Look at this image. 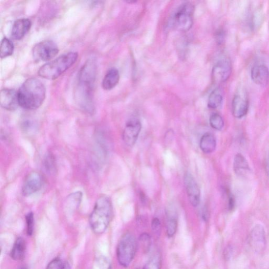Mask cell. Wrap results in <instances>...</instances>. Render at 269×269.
Listing matches in <instances>:
<instances>
[{
  "label": "cell",
  "mask_w": 269,
  "mask_h": 269,
  "mask_svg": "<svg viewBox=\"0 0 269 269\" xmlns=\"http://www.w3.org/2000/svg\"><path fill=\"white\" fill-rule=\"evenodd\" d=\"M97 66L96 60H88L79 72L76 98L80 107L89 113L94 110L93 90L96 80Z\"/></svg>",
  "instance_id": "obj_1"
},
{
  "label": "cell",
  "mask_w": 269,
  "mask_h": 269,
  "mask_svg": "<svg viewBox=\"0 0 269 269\" xmlns=\"http://www.w3.org/2000/svg\"><path fill=\"white\" fill-rule=\"evenodd\" d=\"M19 106L27 110L39 108L46 98L44 84L36 78L27 79L18 91Z\"/></svg>",
  "instance_id": "obj_2"
},
{
  "label": "cell",
  "mask_w": 269,
  "mask_h": 269,
  "mask_svg": "<svg viewBox=\"0 0 269 269\" xmlns=\"http://www.w3.org/2000/svg\"><path fill=\"white\" fill-rule=\"evenodd\" d=\"M112 216L111 201L106 196H100L89 216V222L93 231L97 234L104 233L109 225Z\"/></svg>",
  "instance_id": "obj_3"
},
{
  "label": "cell",
  "mask_w": 269,
  "mask_h": 269,
  "mask_svg": "<svg viewBox=\"0 0 269 269\" xmlns=\"http://www.w3.org/2000/svg\"><path fill=\"white\" fill-rule=\"evenodd\" d=\"M78 54L71 52L60 55L42 66L38 71L39 76L49 80H54L72 67L77 61Z\"/></svg>",
  "instance_id": "obj_4"
},
{
  "label": "cell",
  "mask_w": 269,
  "mask_h": 269,
  "mask_svg": "<svg viewBox=\"0 0 269 269\" xmlns=\"http://www.w3.org/2000/svg\"><path fill=\"white\" fill-rule=\"evenodd\" d=\"M137 249V242L135 236L131 233L124 234L121 238L117 248V258L119 263L128 267L133 260Z\"/></svg>",
  "instance_id": "obj_5"
},
{
  "label": "cell",
  "mask_w": 269,
  "mask_h": 269,
  "mask_svg": "<svg viewBox=\"0 0 269 269\" xmlns=\"http://www.w3.org/2000/svg\"><path fill=\"white\" fill-rule=\"evenodd\" d=\"M194 10L195 7L191 3L182 4L173 15L172 26L182 32L189 31L193 24Z\"/></svg>",
  "instance_id": "obj_6"
},
{
  "label": "cell",
  "mask_w": 269,
  "mask_h": 269,
  "mask_svg": "<svg viewBox=\"0 0 269 269\" xmlns=\"http://www.w3.org/2000/svg\"><path fill=\"white\" fill-rule=\"evenodd\" d=\"M59 52L57 44L51 40H44L37 43L33 50V56L36 61H49L55 57Z\"/></svg>",
  "instance_id": "obj_7"
},
{
  "label": "cell",
  "mask_w": 269,
  "mask_h": 269,
  "mask_svg": "<svg viewBox=\"0 0 269 269\" xmlns=\"http://www.w3.org/2000/svg\"><path fill=\"white\" fill-rule=\"evenodd\" d=\"M43 186V178L37 171L30 172L26 177L22 188L24 196L28 197L40 191Z\"/></svg>",
  "instance_id": "obj_8"
},
{
  "label": "cell",
  "mask_w": 269,
  "mask_h": 269,
  "mask_svg": "<svg viewBox=\"0 0 269 269\" xmlns=\"http://www.w3.org/2000/svg\"><path fill=\"white\" fill-rule=\"evenodd\" d=\"M232 71L230 62L227 59L219 61L212 70V77L216 83H222L229 78Z\"/></svg>",
  "instance_id": "obj_9"
},
{
  "label": "cell",
  "mask_w": 269,
  "mask_h": 269,
  "mask_svg": "<svg viewBox=\"0 0 269 269\" xmlns=\"http://www.w3.org/2000/svg\"><path fill=\"white\" fill-rule=\"evenodd\" d=\"M141 129L140 122L136 118L130 119L125 126L123 139L125 143L132 147L135 145Z\"/></svg>",
  "instance_id": "obj_10"
},
{
  "label": "cell",
  "mask_w": 269,
  "mask_h": 269,
  "mask_svg": "<svg viewBox=\"0 0 269 269\" xmlns=\"http://www.w3.org/2000/svg\"><path fill=\"white\" fill-rule=\"evenodd\" d=\"M184 184L190 203L193 206L197 207L200 201V191L191 173L189 172L185 173Z\"/></svg>",
  "instance_id": "obj_11"
},
{
  "label": "cell",
  "mask_w": 269,
  "mask_h": 269,
  "mask_svg": "<svg viewBox=\"0 0 269 269\" xmlns=\"http://www.w3.org/2000/svg\"><path fill=\"white\" fill-rule=\"evenodd\" d=\"M250 245L256 252H263L266 246V235L264 227L260 224L256 225L252 229L250 235Z\"/></svg>",
  "instance_id": "obj_12"
},
{
  "label": "cell",
  "mask_w": 269,
  "mask_h": 269,
  "mask_svg": "<svg viewBox=\"0 0 269 269\" xmlns=\"http://www.w3.org/2000/svg\"><path fill=\"white\" fill-rule=\"evenodd\" d=\"M0 104L3 108L10 111L17 109L19 106L18 92L13 89H3L0 92Z\"/></svg>",
  "instance_id": "obj_13"
},
{
  "label": "cell",
  "mask_w": 269,
  "mask_h": 269,
  "mask_svg": "<svg viewBox=\"0 0 269 269\" xmlns=\"http://www.w3.org/2000/svg\"><path fill=\"white\" fill-rule=\"evenodd\" d=\"M31 26L32 22L28 19H20L15 21L12 28V37L15 40H21L28 33Z\"/></svg>",
  "instance_id": "obj_14"
},
{
  "label": "cell",
  "mask_w": 269,
  "mask_h": 269,
  "mask_svg": "<svg viewBox=\"0 0 269 269\" xmlns=\"http://www.w3.org/2000/svg\"><path fill=\"white\" fill-rule=\"evenodd\" d=\"M252 80L260 86L266 85L269 81V71L264 65H257L252 69Z\"/></svg>",
  "instance_id": "obj_15"
},
{
  "label": "cell",
  "mask_w": 269,
  "mask_h": 269,
  "mask_svg": "<svg viewBox=\"0 0 269 269\" xmlns=\"http://www.w3.org/2000/svg\"><path fill=\"white\" fill-rule=\"evenodd\" d=\"M248 102L240 95H236L232 102V113L233 116L242 118L248 113Z\"/></svg>",
  "instance_id": "obj_16"
},
{
  "label": "cell",
  "mask_w": 269,
  "mask_h": 269,
  "mask_svg": "<svg viewBox=\"0 0 269 269\" xmlns=\"http://www.w3.org/2000/svg\"><path fill=\"white\" fill-rule=\"evenodd\" d=\"M120 75L118 70L115 68L110 69L105 75L102 87L104 89L109 91L113 89L118 83Z\"/></svg>",
  "instance_id": "obj_17"
},
{
  "label": "cell",
  "mask_w": 269,
  "mask_h": 269,
  "mask_svg": "<svg viewBox=\"0 0 269 269\" xmlns=\"http://www.w3.org/2000/svg\"><path fill=\"white\" fill-rule=\"evenodd\" d=\"M233 168L237 175L241 176H246L250 170L248 161L241 154L235 155L234 159Z\"/></svg>",
  "instance_id": "obj_18"
},
{
  "label": "cell",
  "mask_w": 269,
  "mask_h": 269,
  "mask_svg": "<svg viewBox=\"0 0 269 269\" xmlns=\"http://www.w3.org/2000/svg\"><path fill=\"white\" fill-rule=\"evenodd\" d=\"M199 146L204 153L211 154L214 152L217 146L215 136L211 133L204 134L200 139Z\"/></svg>",
  "instance_id": "obj_19"
},
{
  "label": "cell",
  "mask_w": 269,
  "mask_h": 269,
  "mask_svg": "<svg viewBox=\"0 0 269 269\" xmlns=\"http://www.w3.org/2000/svg\"><path fill=\"white\" fill-rule=\"evenodd\" d=\"M26 243L22 238L16 240L11 251V257L15 261L22 260L25 254Z\"/></svg>",
  "instance_id": "obj_20"
},
{
  "label": "cell",
  "mask_w": 269,
  "mask_h": 269,
  "mask_svg": "<svg viewBox=\"0 0 269 269\" xmlns=\"http://www.w3.org/2000/svg\"><path fill=\"white\" fill-rule=\"evenodd\" d=\"M224 100L223 90L217 88L211 94L208 102V106L212 109H216L222 104Z\"/></svg>",
  "instance_id": "obj_21"
},
{
  "label": "cell",
  "mask_w": 269,
  "mask_h": 269,
  "mask_svg": "<svg viewBox=\"0 0 269 269\" xmlns=\"http://www.w3.org/2000/svg\"><path fill=\"white\" fill-rule=\"evenodd\" d=\"M14 46L13 42L9 39L4 38L0 46V55L2 58L10 56L13 53Z\"/></svg>",
  "instance_id": "obj_22"
},
{
  "label": "cell",
  "mask_w": 269,
  "mask_h": 269,
  "mask_svg": "<svg viewBox=\"0 0 269 269\" xmlns=\"http://www.w3.org/2000/svg\"><path fill=\"white\" fill-rule=\"evenodd\" d=\"M177 219L175 214L169 213L167 221V234L169 237L175 234L177 229Z\"/></svg>",
  "instance_id": "obj_23"
},
{
  "label": "cell",
  "mask_w": 269,
  "mask_h": 269,
  "mask_svg": "<svg viewBox=\"0 0 269 269\" xmlns=\"http://www.w3.org/2000/svg\"><path fill=\"white\" fill-rule=\"evenodd\" d=\"M210 122L212 127L216 130L221 131L224 128V119L219 114H212L210 117Z\"/></svg>",
  "instance_id": "obj_24"
},
{
  "label": "cell",
  "mask_w": 269,
  "mask_h": 269,
  "mask_svg": "<svg viewBox=\"0 0 269 269\" xmlns=\"http://www.w3.org/2000/svg\"><path fill=\"white\" fill-rule=\"evenodd\" d=\"M161 258L159 254L153 255L144 267V269H161Z\"/></svg>",
  "instance_id": "obj_25"
},
{
  "label": "cell",
  "mask_w": 269,
  "mask_h": 269,
  "mask_svg": "<svg viewBox=\"0 0 269 269\" xmlns=\"http://www.w3.org/2000/svg\"><path fill=\"white\" fill-rule=\"evenodd\" d=\"M26 232L28 235H31L34 232L35 226V217L33 213H28L25 217Z\"/></svg>",
  "instance_id": "obj_26"
},
{
  "label": "cell",
  "mask_w": 269,
  "mask_h": 269,
  "mask_svg": "<svg viewBox=\"0 0 269 269\" xmlns=\"http://www.w3.org/2000/svg\"><path fill=\"white\" fill-rule=\"evenodd\" d=\"M65 263H63L59 258H56L52 260L46 269H63Z\"/></svg>",
  "instance_id": "obj_27"
},
{
  "label": "cell",
  "mask_w": 269,
  "mask_h": 269,
  "mask_svg": "<svg viewBox=\"0 0 269 269\" xmlns=\"http://www.w3.org/2000/svg\"><path fill=\"white\" fill-rule=\"evenodd\" d=\"M140 242L145 250L150 247L151 238L150 236L147 233H144L140 235Z\"/></svg>",
  "instance_id": "obj_28"
},
{
  "label": "cell",
  "mask_w": 269,
  "mask_h": 269,
  "mask_svg": "<svg viewBox=\"0 0 269 269\" xmlns=\"http://www.w3.org/2000/svg\"><path fill=\"white\" fill-rule=\"evenodd\" d=\"M98 261L101 269H111V263L106 257H102Z\"/></svg>",
  "instance_id": "obj_29"
},
{
  "label": "cell",
  "mask_w": 269,
  "mask_h": 269,
  "mask_svg": "<svg viewBox=\"0 0 269 269\" xmlns=\"http://www.w3.org/2000/svg\"><path fill=\"white\" fill-rule=\"evenodd\" d=\"M225 39V33L224 29H219L216 34V40L218 45L222 44Z\"/></svg>",
  "instance_id": "obj_30"
},
{
  "label": "cell",
  "mask_w": 269,
  "mask_h": 269,
  "mask_svg": "<svg viewBox=\"0 0 269 269\" xmlns=\"http://www.w3.org/2000/svg\"><path fill=\"white\" fill-rule=\"evenodd\" d=\"M161 221L157 218H154L152 222V230L155 232L160 231L161 229Z\"/></svg>",
  "instance_id": "obj_31"
},
{
  "label": "cell",
  "mask_w": 269,
  "mask_h": 269,
  "mask_svg": "<svg viewBox=\"0 0 269 269\" xmlns=\"http://www.w3.org/2000/svg\"><path fill=\"white\" fill-rule=\"evenodd\" d=\"M54 161L52 156L49 155L47 156V158L45 161V167L46 169L47 168L52 169L54 167Z\"/></svg>",
  "instance_id": "obj_32"
},
{
  "label": "cell",
  "mask_w": 269,
  "mask_h": 269,
  "mask_svg": "<svg viewBox=\"0 0 269 269\" xmlns=\"http://www.w3.org/2000/svg\"><path fill=\"white\" fill-rule=\"evenodd\" d=\"M19 269H26L25 267H21Z\"/></svg>",
  "instance_id": "obj_33"
},
{
  "label": "cell",
  "mask_w": 269,
  "mask_h": 269,
  "mask_svg": "<svg viewBox=\"0 0 269 269\" xmlns=\"http://www.w3.org/2000/svg\"><path fill=\"white\" fill-rule=\"evenodd\" d=\"M268 171H269V164H268Z\"/></svg>",
  "instance_id": "obj_34"
}]
</instances>
